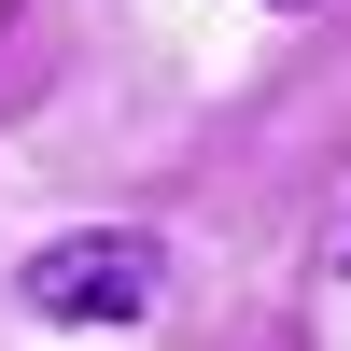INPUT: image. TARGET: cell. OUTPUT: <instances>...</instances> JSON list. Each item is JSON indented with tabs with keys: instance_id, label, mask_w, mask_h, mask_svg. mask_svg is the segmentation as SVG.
<instances>
[{
	"instance_id": "cell-1",
	"label": "cell",
	"mask_w": 351,
	"mask_h": 351,
	"mask_svg": "<svg viewBox=\"0 0 351 351\" xmlns=\"http://www.w3.org/2000/svg\"><path fill=\"white\" fill-rule=\"evenodd\" d=\"M155 267L169 253L141 239V225H112V239H43L28 253V309H43V324H141V309H155Z\"/></svg>"
},
{
	"instance_id": "cell-2",
	"label": "cell",
	"mask_w": 351,
	"mask_h": 351,
	"mask_svg": "<svg viewBox=\"0 0 351 351\" xmlns=\"http://www.w3.org/2000/svg\"><path fill=\"white\" fill-rule=\"evenodd\" d=\"M281 14H309V0H281Z\"/></svg>"
},
{
	"instance_id": "cell-3",
	"label": "cell",
	"mask_w": 351,
	"mask_h": 351,
	"mask_svg": "<svg viewBox=\"0 0 351 351\" xmlns=\"http://www.w3.org/2000/svg\"><path fill=\"white\" fill-rule=\"evenodd\" d=\"M337 267H351V239H337Z\"/></svg>"
}]
</instances>
